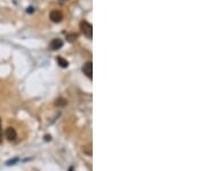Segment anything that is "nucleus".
<instances>
[{"instance_id":"nucleus-9","label":"nucleus","mask_w":206,"mask_h":171,"mask_svg":"<svg viewBox=\"0 0 206 171\" xmlns=\"http://www.w3.org/2000/svg\"><path fill=\"white\" fill-rule=\"evenodd\" d=\"M1 139H2V130H1V121H0V142H1Z\"/></svg>"},{"instance_id":"nucleus-8","label":"nucleus","mask_w":206,"mask_h":171,"mask_svg":"<svg viewBox=\"0 0 206 171\" xmlns=\"http://www.w3.org/2000/svg\"><path fill=\"white\" fill-rule=\"evenodd\" d=\"M19 161V159H15V160H11V161H8L7 162V165H11V164H14V163H16Z\"/></svg>"},{"instance_id":"nucleus-10","label":"nucleus","mask_w":206,"mask_h":171,"mask_svg":"<svg viewBox=\"0 0 206 171\" xmlns=\"http://www.w3.org/2000/svg\"><path fill=\"white\" fill-rule=\"evenodd\" d=\"M26 11H28V13H32V11H33V8H32V7H29L28 9H26Z\"/></svg>"},{"instance_id":"nucleus-6","label":"nucleus","mask_w":206,"mask_h":171,"mask_svg":"<svg viewBox=\"0 0 206 171\" xmlns=\"http://www.w3.org/2000/svg\"><path fill=\"white\" fill-rule=\"evenodd\" d=\"M56 61H57V63L60 65V67H62V68H67L68 65H69V62H68L65 59H63V57L57 56L56 57Z\"/></svg>"},{"instance_id":"nucleus-4","label":"nucleus","mask_w":206,"mask_h":171,"mask_svg":"<svg viewBox=\"0 0 206 171\" xmlns=\"http://www.w3.org/2000/svg\"><path fill=\"white\" fill-rule=\"evenodd\" d=\"M5 134H6V138L9 141H14L17 138V133H16L14 128H7L6 131H5Z\"/></svg>"},{"instance_id":"nucleus-12","label":"nucleus","mask_w":206,"mask_h":171,"mask_svg":"<svg viewBox=\"0 0 206 171\" xmlns=\"http://www.w3.org/2000/svg\"><path fill=\"white\" fill-rule=\"evenodd\" d=\"M61 1H68V0H61Z\"/></svg>"},{"instance_id":"nucleus-5","label":"nucleus","mask_w":206,"mask_h":171,"mask_svg":"<svg viewBox=\"0 0 206 171\" xmlns=\"http://www.w3.org/2000/svg\"><path fill=\"white\" fill-rule=\"evenodd\" d=\"M62 46H63V42H62L60 38L53 39L52 42L49 43V48H50V50H53V51L60 50Z\"/></svg>"},{"instance_id":"nucleus-2","label":"nucleus","mask_w":206,"mask_h":171,"mask_svg":"<svg viewBox=\"0 0 206 171\" xmlns=\"http://www.w3.org/2000/svg\"><path fill=\"white\" fill-rule=\"evenodd\" d=\"M49 19L52 20L53 22L59 23L62 21V19H63V14H62V11H61L54 9V11H52L50 13H49Z\"/></svg>"},{"instance_id":"nucleus-11","label":"nucleus","mask_w":206,"mask_h":171,"mask_svg":"<svg viewBox=\"0 0 206 171\" xmlns=\"http://www.w3.org/2000/svg\"><path fill=\"white\" fill-rule=\"evenodd\" d=\"M45 140H50V137H49V136H46V137H45Z\"/></svg>"},{"instance_id":"nucleus-7","label":"nucleus","mask_w":206,"mask_h":171,"mask_svg":"<svg viewBox=\"0 0 206 171\" xmlns=\"http://www.w3.org/2000/svg\"><path fill=\"white\" fill-rule=\"evenodd\" d=\"M76 38H77V34H69V36H68V40H69V42H73Z\"/></svg>"},{"instance_id":"nucleus-1","label":"nucleus","mask_w":206,"mask_h":171,"mask_svg":"<svg viewBox=\"0 0 206 171\" xmlns=\"http://www.w3.org/2000/svg\"><path fill=\"white\" fill-rule=\"evenodd\" d=\"M80 29H81V32L86 37L88 38H92V36H93V27H92V24L90 22H87V21H81L80 22Z\"/></svg>"},{"instance_id":"nucleus-3","label":"nucleus","mask_w":206,"mask_h":171,"mask_svg":"<svg viewBox=\"0 0 206 171\" xmlns=\"http://www.w3.org/2000/svg\"><path fill=\"white\" fill-rule=\"evenodd\" d=\"M82 72L86 75L90 79H92L93 78V63L92 62H86L85 65H84V67H82Z\"/></svg>"}]
</instances>
